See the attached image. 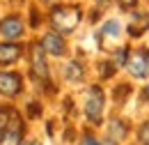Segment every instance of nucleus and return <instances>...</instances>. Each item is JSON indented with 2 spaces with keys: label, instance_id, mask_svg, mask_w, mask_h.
Returning <instances> with one entry per match:
<instances>
[{
  "label": "nucleus",
  "instance_id": "2",
  "mask_svg": "<svg viewBox=\"0 0 149 145\" xmlns=\"http://www.w3.org/2000/svg\"><path fill=\"white\" fill-rule=\"evenodd\" d=\"M80 23V9L76 5H60L51 12V25L55 28L57 32H74Z\"/></svg>",
  "mask_w": 149,
  "mask_h": 145
},
{
  "label": "nucleus",
  "instance_id": "18",
  "mask_svg": "<svg viewBox=\"0 0 149 145\" xmlns=\"http://www.w3.org/2000/svg\"><path fill=\"white\" fill-rule=\"evenodd\" d=\"M142 94H145V99H147V101H149V85H147V88H145V92H142Z\"/></svg>",
  "mask_w": 149,
  "mask_h": 145
},
{
  "label": "nucleus",
  "instance_id": "9",
  "mask_svg": "<svg viewBox=\"0 0 149 145\" xmlns=\"http://www.w3.org/2000/svg\"><path fill=\"white\" fill-rule=\"evenodd\" d=\"M147 28H149V16L147 14H142V12L131 14V23H129V35L131 37H140Z\"/></svg>",
  "mask_w": 149,
  "mask_h": 145
},
{
  "label": "nucleus",
  "instance_id": "11",
  "mask_svg": "<svg viewBox=\"0 0 149 145\" xmlns=\"http://www.w3.org/2000/svg\"><path fill=\"white\" fill-rule=\"evenodd\" d=\"M119 35H122V25H119L117 21H108V23H103V25H101V30H99V39H101V42L117 39Z\"/></svg>",
  "mask_w": 149,
  "mask_h": 145
},
{
  "label": "nucleus",
  "instance_id": "20",
  "mask_svg": "<svg viewBox=\"0 0 149 145\" xmlns=\"http://www.w3.org/2000/svg\"><path fill=\"white\" fill-rule=\"evenodd\" d=\"M99 2H110V0H99Z\"/></svg>",
  "mask_w": 149,
  "mask_h": 145
},
{
  "label": "nucleus",
  "instance_id": "3",
  "mask_svg": "<svg viewBox=\"0 0 149 145\" xmlns=\"http://www.w3.org/2000/svg\"><path fill=\"white\" fill-rule=\"evenodd\" d=\"M85 115L94 125H99L101 118H103V90L99 85L90 88L87 97H85Z\"/></svg>",
  "mask_w": 149,
  "mask_h": 145
},
{
  "label": "nucleus",
  "instance_id": "16",
  "mask_svg": "<svg viewBox=\"0 0 149 145\" xmlns=\"http://www.w3.org/2000/svg\"><path fill=\"white\" fill-rule=\"evenodd\" d=\"M99 69H103V76H110V74H112V65H110V62H103Z\"/></svg>",
  "mask_w": 149,
  "mask_h": 145
},
{
  "label": "nucleus",
  "instance_id": "17",
  "mask_svg": "<svg viewBox=\"0 0 149 145\" xmlns=\"http://www.w3.org/2000/svg\"><path fill=\"white\" fill-rule=\"evenodd\" d=\"M119 2H122V5H124V7H131V5H135V2H138V0H119Z\"/></svg>",
  "mask_w": 149,
  "mask_h": 145
},
{
  "label": "nucleus",
  "instance_id": "14",
  "mask_svg": "<svg viewBox=\"0 0 149 145\" xmlns=\"http://www.w3.org/2000/svg\"><path fill=\"white\" fill-rule=\"evenodd\" d=\"M129 62V49H119L115 53V65H126Z\"/></svg>",
  "mask_w": 149,
  "mask_h": 145
},
{
  "label": "nucleus",
  "instance_id": "1",
  "mask_svg": "<svg viewBox=\"0 0 149 145\" xmlns=\"http://www.w3.org/2000/svg\"><path fill=\"white\" fill-rule=\"evenodd\" d=\"M23 136V120L14 108H0V145H19Z\"/></svg>",
  "mask_w": 149,
  "mask_h": 145
},
{
  "label": "nucleus",
  "instance_id": "13",
  "mask_svg": "<svg viewBox=\"0 0 149 145\" xmlns=\"http://www.w3.org/2000/svg\"><path fill=\"white\" fill-rule=\"evenodd\" d=\"M138 138H140V143L142 145H149V120L140 127V131H138Z\"/></svg>",
  "mask_w": 149,
  "mask_h": 145
},
{
  "label": "nucleus",
  "instance_id": "5",
  "mask_svg": "<svg viewBox=\"0 0 149 145\" xmlns=\"http://www.w3.org/2000/svg\"><path fill=\"white\" fill-rule=\"evenodd\" d=\"M32 76L39 83H48V67H46V58H44L41 44L32 46Z\"/></svg>",
  "mask_w": 149,
  "mask_h": 145
},
{
  "label": "nucleus",
  "instance_id": "19",
  "mask_svg": "<svg viewBox=\"0 0 149 145\" xmlns=\"http://www.w3.org/2000/svg\"><path fill=\"white\" fill-rule=\"evenodd\" d=\"M23 145H37V143H35V141H28V143H23Z\"/></svg>",
  "mask_w": 149,
  "mask_h": 145
},
{
  "label": "nucleus",
  "instance_id": "6",
  "mask_svg": "<svg viewBox=\"0 0 149 145\" xmlns=\"http://www.w3.org/2000/svg\"><path fill=\"white\" fill-rule=\"evenodd\" d=\"M0 35L5 37L7 42L12 39H19L23 35V21L19 16H5L0 21Z\"/></svg>",
  "mask_w": 149,
  "mask_h": 145
},
{
  "label": "nucleus",
  "instance_id": "15",
  "mask_svg": "<svg viewBox=\"0 0 149 145\" xmlns=\"http://www.w3.org/2000/svg\"><path fill=\"white\" fill-rule=\"evenodd\" d=\"M78 145H103V143H99L96 138H92V136H83V141Z\"/></svg>",
  "mask_w": 149,
  "mask_h": 145
},
{
  "label": "nucleus",
  "instance_id": "10",
  "mask_svg": "<svg viewBox=\"0 0 149 145\" xmlns=\"http://www.w3.org/2000/svg\"><path fill=\"white\" fill-rule=\"evenodd\" d=\"M21 49L19 44H12V42H5L0 44V65H9V62H16L21 58Z\"/></svg>",
  "mask_w": 149,
  "mask_h": 145
},
{
  "label": "nucleus",
  "instance_id": "7",
  "mask_svg": "<svg viewBox=\"0 0 149 145\" xmlns=\"http://www.w3.org/2000/svg\"><path fill=\"white\" fill-rule=\"evenodd\" d=\"M21 92V76L14 72H0V94L16 97Z\"/></svg>",
  "mask_w": 149,
  "mask_h": 145
},
{
  "label": "nucleus",
  "instance_id": "8",
  "mask_svg": "<svg viewBox=\"0 0 149 145\" xmlns=\"http://www.w3.org/2000/svg\"><path fill=\"white\" fill-rule=\"evenodd\" d=\"M41 49H44L46 53H51V55H62L64 51H67L64 39L57 35V32H48V35H44V39H41Z\"/></svg>",
  "mask_w": 149,
  "mask_h": 145
},
{
  "label": "nucleus",
  "instance_id": "4",
  "mask_svg": "<svg viewBox=\"0 0 149 145\" xmlns=\"http://www.w3.org/2000/svg\"><path fill=\"white\" fill-rule=\"evenodd\" d=\"M126 69L131 72V76L135 78H147L149 76V51H135L133 55H129V62H126Z\"/></svg>",
  "mask_w": 149,
  "mask_h": 145
},
{
  "label": "nucleus",
  "instance_id": "12",
  "mask_svg": "<svg viewBox=\"0 0 149 145\" xmlns=\"http://www.w3.org/2000/svg\"><path fill=\"white\" fill-rule=\"evenodd\" d=\"M67 78H71V81H78V78H83V69H80V65L78 62H69L67 65Z\"/></svg>",
  "mask_w": 149,
  "mask_h": 145
}]
</instances>
